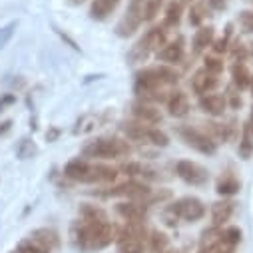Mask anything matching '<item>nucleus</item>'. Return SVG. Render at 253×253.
<instances>
[{
  "label": "nucleus",
  "mask_w": 253,
  "mask_h": 253,
  "mask_svg": "<svg viewBox=\"0 0 253 253\" xmlns=\"http://www.w3.org/2000/svg\"><path fill=\"white\" fill-rule=\"evenodd\" d=\"M72 237L82 251H98L108 247L114 241L116 233H114V225L108 219H102V221L82 219L72 227Z\"/></svg>",
  "instance_id": "1"
},
{
  "label": "nucleus",
  "mask_w": 253,
  "mask_h": 253,
  "mask_svg": "<svg viewBox=\"0 0 253 253\" xmlns=\"http://www.w3.org/2000/svg\"><path fill=\"white\" fill-rule=\"evenodd\" d=\"M179 82V74L169 68V66H154V68H144L136 74L134 82V92L138 96L162 90L164 86H175Z\"/></svg>",
  "instance_id": "2"
},
{
  "label": "nucleus",
  "mask_w": 253,
  "mask_h": 253,
  "mask_svg": "<svg viewBox=\"0 0 253 253\" xmlns=\"http://www.w3.org/2000/svg\"><path fill=\"white\" fill-rule=\"evenodd\" d=\"M130 154H132L130 144L118 138H98L82 148V156L88 160H118V158H128Z\"/></svg>",
  "instance_id": "3"
},
{
  "label": "nucleus",
  "mask_w": 253,
  "mask_h": 253,
  "mask_svg": "<svg viewBox=\"0 0 253 253\" xmlns=\"http://www.w3.org/2000/svg\"><path fill=\"white\" fill-rule=\"evenodd\" d=\"M206 215V206L202 200L198 198H181L177 202H173L168 210H166V219L169 225H173V221L183 219V221H198Z\"/></svg>",
  "instance_id": "4"
},
{
  "label": "nucleus",
  "mask_w": 253,
  "mask_h": 253,
  "mask_svg": "<svg viewBox=\"0 0 253 253\" xmlns=\"http://www.w3.org/2000/svg\"><path fill=\"white\" fill-rule=\"evenodd\" d=\"M166 42H168V36H166V28H164V26L150 28V30L136 42V46L130 50L128 58L134 62V64H136V62H146L148 56H150L152 52H158Z\"/></svg>",
  "instance_id": "5"
},
{
  "label": "nucleus",
  "mask_w": 253,
  "mask_h": 253,
  "mask_svg": "<svg viewBox=\"0 0 253 253\" xmlns=\"http://www.w3.org/2000/svg\"><path fill=\"white\" fill-rule=\"evenodd\" d=\"M175 134L179 136V140L187 146L192 148L204 156H213L217 152V144L200 128H196V126H179V128L175 130Z\"/></svg>",
  "instance_id": "6"
},
{
  "label": "nucleus",
  "mask_w": 253,
  "mask_h": 253,
  "mask_svg": "<svg viewBox=\"0 0 253 253\" xmlns=\"http://www.w3.org/2000/svg\"><path fill=\"white\" fill-rule=\"evenodd\" d=\"M142 22H144V0H128L126 12L116 26V34L120 38H130L140 30Z\"/></svg>",
  "instance_id": "7"
},
{
  "label": "nucleus",
  "mask_w": 253,
  "mask_h": 253,
  "mask_svg": "<svg viewBox=\"0 0 253 253\" xmlns=\"http://www.w3.org/2000/svg\"><path fill=\"white\" fill-rule=\"evenodd\" d=\"M175 173L179 179H183L189 185H204L210 179V173L204 166H200L198 162L192 160H179L175 164Z\"/></svg>",
  "instance_id": "8"
},
{
  "label": "nucleus",
  "mask_w": 253,
  "mask_h": 253,
  "mask_svg": "<svg viewBox=\"0 0 253 253\" xmlns=\"http://www.w3.org/2000/svg\"><path fill=\"white\" fill-rule=\"evenodd\" d=\"M116 213L126 219V223H144L148 215V206L144 202H120L116 204Z\"/></svg>",
  "instance_id": "9"
},
{
  "label": "nucleus",
  "mask_w": 253,
  "mask_h": 253,
  "mask_svg": "<svg viewBox=\"0 0 253 253\" xmlns=\"http://www.w3.org/2000/svg\"><path fill=\"white\" fill-rule=\"evenodd\" d=\"M118 171L120 169L106 164H90L82 183H112L118 177Z\"/></svg>",
  "instance_id": "10"
},
{
  "label": "nucleus",
  "mask_w": 253,
  "mask_h": 253,
  "mask_svg": "<svg viewBox=\"0 0 253 253\" xmlns=\"http://www.w3.org/2000/svg\"><path fill=\"white\" fill-rule=\"evenodd\" d=\"M118 237V245H126V243H144L148 239V231L144 223H126Z\"/></svg>",
  "instance_id": "11"
},
{
  "label": "nucleus",
  "mask_w": 253,
  "mask_h": 253,
  "mask_svg": "<svg viewBox=\"0 0 253 253\" xmlns=\"http://www.w3.org/2000/svg\"><path fill=\"white\" fill-rule=\"evenodd\" d=\"M132 116L136 122L140 124H146V126H156L162 122V114L160 110H156L154 104H148V102H138L132 106Z\"/></svg>",
  "instance_id": "12"
},
{
  "label": "nucleus",
  "mask_w": 253,
  "mask_h": 253,
  "mask_svg": "<svg viewBox=\"0 0 253 253\" xmlns=\"http://www.w3.org/2000/svg\"><path fill=\"white\" fill-rule=\"evenodd\" d=\"M217 86H219V76L208 72L206 68L198 70V72L194 74V78H192V88H194V92L200 94V96L210 94V92L215 90Z\"/></svg>",
  "instance_id": "13"
},
{
  "label": "nucleus",
  "mask_w": 253,
  "mask_h": 253,
  "mask_svg": "<svg viewBox=\"0 0 253 253\" xmlns=\"http://www.w3.org/2000/svg\"><path fill=\"white\" fill-rule=\"evenodd\" d=\"M156 54H158V60H162V62H168V64H177V62L183 60V54H185L183 40L177 38L173 42H166Z\"/></svg>",
  "instance_id": "14"
},
{
  "label": "nucleus",
  "mask_w": 253,
  "mask_h": 253,
  "mask_svg": "<svg viewBox=\"0 0 253 253\" xmlns=\"http://www.w3.org/2000/svg\"><path fill=\"white\" fill-rule=\"evenodd\" d=\"M166 106H168L169 116H173V118H183V116H187V112H189V98H187L185 92L173 90V92H169Z\"/></svg>",
  "instance_id": "15"
},
{
  "label": "nucleus",
  "mask_w": 253,
  "mask_h": 253,
  "mask_svg": "<svg viewBox=\"0 0 253 253\" xmlns=\"http://www.w3.org/2000/svg\"><path fill=\"white\" fill-rule=\"evenodd\" d=\"M200 108L206 112V114H210V116H223V112H225V108H227V102H225V96H221V94H204V96H200Z\"/></svg>",
  "instance_id": "16"
},
{
  "label": "nucleus",
  "mask_w": 253,
  "mask_h": 253,
  "mask_svg": "<svg viewBox=\"0 0 253 253\" xmlns=\"http://www.w3.org/2000/svg\"><path fill=\"white\" fill-rule=\"evenodd\" d=\"M241 189V181L237 179V175L233 171H225L223 175H219L217 183H215V192L223 198H231L235 194H239Z\"/></svg>",
  "instance_id": "17"
},
{
  "label": "nucleus",
  "mask_w": 253,
  "mask_h": 253,
  "mask_svg": "<svg viewBox=\"0 0 253 253\" xmlns=\"http://www.w3.org/2000/svg\"><path fill=\"white\" fill-rule=\"evenodd\" d=\"M30 239H32L36 245H40L42 249H46L48 253L54 251V249L60 245V237H58V233H56L54 229H48V227H42V229L32 231Z\"/></svg>",
  "instance_id": "18"
},
{
  "label": "nucleus",
  "mask_w": 253,
  "mask_h": 253,
  "mask_svg": "<svg viewBox=\"0 0 253 253\" xmlns=\"http://www.w3.org/2000/svg\"><path fill=\"white\" fill-rule=\"evenodd\" d=\"M213 40H215V28L213 26H200L196 36H194V42H192L194 54H198V56L204 54L213 44Z\"/></svg>",
  "instance_id": "19"
},
{
  "label": "nucleus",
  "mask_w": 253,
  "mask_h": 253,
  "mask_svg": "<svg viewBox=\"0 0 253 253\" xmlns=\"http://www.w3.org/2000/svg\"><path fill=\"white\" fill-rule=\"evenodd\" d=\"M233 210H235V204L229 202V200H223V202H215L211 206V223L215 227H221L223 223H227L233 215Z\"/></svg>",
  "instance_id": "20"
},
{
  "label": "nucleus",
  "mask_w": 253,
  "mask_h": 253,
  "mask_svg": "<svg viewBox=\"0 0 253 253\" xmlns=\"http://www.w3.org/2000/svg\"><path fill=\"white\" fill-rule=\"evenodd\" d=\"M120 4V0H92L90 6V16L94 20H106Z\"/></svg>",
  "instance_id": "21"
},
{
  "label": "nucleus",
  "mask_w": 253,
  "mask_h": 253,
  "mask_svg": "<svg viewBox=\"0 0 253 253\" xmlns=\"http://www.w3.org/2000/svg\"><path fill=\"white\" fill-rule=\"evenodd\" d=\"M231 80H233V86L239 92L249 88V84H251V72L247 70L245 62H235V64L231 66Z\"/></svg>",
  "instance_id": "22"
},
{
  "label": "nucleus",
  "mask_w": 253,
  "mask_h": 253,
  "mask_svg": "<svg viewBox=\"0 0 253 253\" xmlns=\"http://www.w3.org/2000/svg\"><path fill=\"white\" fill-rule=\"evenodd\" d=\"M88 166H90L88 160H80V158L70 160V162L66 164V168H64V175H66L68 179H74V181H80V183H82V179H84V175H86V171H88Z\"/></svg>",
  "instance_id": "23"
},
{
  "label": "nucleus",
  "mask_w": 253,
  "mask_h": 253,
  "mask_svg": "<svg viewBox=\"0 0 253 253\" xmlns=\"http://www.w3.org/2000/svg\"><path fill=\"white\" fill-rule=\"evenodd\" d=\"M181 14H183V6L179 0H171L166 8V16H164V28H175L181 20Z\"/></svg>",
  "instance_id": "24"
},
{
  "label": "nucleus",
  "mask_w": 253,
  "mask_h": 253,
  "mask_svg": "<svg viewBox=\"0 0 253 253\" xmlns=\"http://www.w3.org/2000/svg\"><path fill=\"white\" fill-rule=\"evenodd\" d=\"M146 241H148V247H150L152 253H164L168 249V245H169V237L164 231H158V229L148 233Z\"/></svg>",
  "instance_id": "25"
},
{
  "label": "nucleus",
  "mask_w": 253,
  "mask_h": 253,
  "mask_svg": "<svg viewBox=\"0 0 253 253\" xmlns=\"http://www.w3.org/2000/svg\"><path fill=\"white\" fill-rule=\"evenodd\" d=\"M241 160H249L253 156V136L247 128V124L241 128V140H239V148H237Z\"/></svg>",
  "instance_id": "26"
},
{
  "label": "nucleus",
  "mask_w": 253,
  "mask_h": 253,
  "mask_svg": "<svg viewBox=\"0 0 253 253\" xmlns=\"http://www.w3.org/2000/svg\"><path fill=\"white\" fill-rule=\"evenodd\" d=\"M208 10H210V6H208L206 0H200V2L192 4V8H189V24L192 26H202V22L208 16Z\"/></svg>",
  "instance_id": "27"
},
{
  "label": "nucleus",
  "mask_w": 253,
  "mask_h": 253,
  "mask_svg": "<svg viewBox=\"0 0 253 253\" xmlns=\"http://www.w3.org/2000/svg\"><path fill=\"white\" fill-rule=\"evenodd\" d=\"M231 34H233V26H231V24H227V26H225V34H223L221 38L213 40V44L210 46V48L213 50V56H221V54H225V52L229 50V44H231Z\"/></svg>",
  "instance_id": "28"
},
{
  "label": "nucleus",
  "mask_w": 253,
  "mask_h": 253,
  "mask_svg": "<svg viewBox=\"0 0 253 253\" xmlns=\"http://www.w3.org/2000/svg\"><path fill=\"white\" fill-rule=\"evenodd\" d=\"M36 154H38V146L34 144V140L22 138V140L18 142V146H16V156H18L20 160H30V158H34Z\"/></svg>",
  "instance_id": "29"
},
{
  "label": "nucleus",
  "mask_w": 253,
  "mask_h": 253,
  "mask_svg": "<svg viewBox=\"0 0 253 253\" xmlns=\"http://www.w3.org/2000/svg\"><path fill=\"white\" fill-rule=\"evenodd\" d=\"M227 52H229V56H231L233 62H245L247 56H249V48L243 42H239V40H233L229 44V50Z\"/></svg>",
  "instance_id": "30"
},
{
  "label": "nucleus",
  "mask_w": 253,
  "mask_h": 253,
  "mask_svg": "<svg viewBox=\"0 0 253 253\" xmlns=\"http://www.w3.org/2000/svg\"><path fill=\"white\" fill-rule=\"evenodd\" d=\"M162 4H164V0H144V20L152 22L160 14Z\"/></svg>",
  "instance_id": "31"
},
{
  "label": "nucleus",
  "mask_w": 253,
  "mask_h": 253,
  "mask_svg": "<svg viewBox=\"0 0 253 253\" xmlns=\"http://www.w3.org/2000/svg\"><path fill=\"white\" fill-rule=\"evenodd\" d=\"M221 241L227 245V247H235L239 241H241V229L239 227H225L221 231Z\"/></svg>",
  "instance_id": "32"
},
{
  "label": "nucleus",
  "mask_w": 253,
  "mask_h": 253,
  "mask_svg": "<svg viewBox=\"0 0 253 253\" xmlns=\"http://www.w3.org/2000/svg\"><path fill=\"white\" fill-rule=\"evenodd\" d=\"M204 68L215 76H219L223 72V60L219 56H206L204 58Z\"/></svg>",
  "instance_id": "33"
},
{
  "label": "nucleus",
  "mask_w": 253,
  "mask_h": 253,
  "mask_svg": "<svg viewBox=\"0 0 253 253\" xmlns=\"http://www.w3.org/2000/svg\"><path fill=\"white\" fill-rule=\"evenodd\" d=\"M16 26H18V22H8L6 26L0 28V50H2V48L12 40L14 32H16Z\"/></svg>",
  "instance_id": "34"
},
{
  "label": "nucleus",
  "mask_w": 253,
  "mask_h": 253,
  "mask_svg": "<svg viewBox=\"0 0 253 253\" xmlns=\"http://www.w3.org/2000/svg\"><path fill=\"white\" fill-rule=\"evenodd\" d=\"M12 253H48L46 249H42L40 245H36L32 239H28V241H22Z\"/></svg>",
  "instance_id": "35"
},
{
  "label": "nucleus",
  "mask_w": 253,
  "mask_h": 253,
  "mask_svg": "<svg viewBox=\"0 0 253 253\" xmlns=\"http://www.w3.org/2000/svg\"><path fill=\"white\" fill-rule=\"evenodd\" d=\"M225 102L227 106H231L233 110H239L241 108V96H239V90L235 86L227 88V94H225Z\"/></svg>",
  "instance_id": "36"
},
{
  "label": "nucleus",
  "mask_w": 253,
  "mask_h": 253,
  "mask_svg": "<svg viewBox=\"0 0 253 253\" xmlns=\"http://www.w3.org/2000/svg\"><path fill=\"white\" fill-rule=\"evenodd\" d=\"M239 26L243 32H253V12L245 10L239 14Z\"/></svg>",
  "instance_id": "37"
},
{
  "label": "nucleus",
  "mask_w": 253,
  "mask_h": 253,
  "mask_svg": "<svg viewBox=\"0 0 253 253\" xmlns=\"http://www.w3.org/2000/svg\"><path fill=\"white\" fill-rule=\"evenodd\" d=\"M118 253H144V243H126V245H120Z\"/></svg>",
  "instance_id": "38"
},
{
  "label": "nucleus",
  "mask_w": 253,
  "mask_h": 253,
  "mask_svg": "<svg viewBox=\"0 0 253 253\" xmlns=\"http://www.w3.org/2000/svg\"><path fill=\"white\" fill-rule=\"evenodd\" d=\"M206 2H208V6H210L211 10H217V12L227 6V0H206Z\"/></svg>",
  "instance_id": "39"
},
{
  "label": "nucleus",
  "mask_w": 253,
  "mask_h": 253,
  "mask_svg": "<svg viewBox=\"0 0 253 253\" xmlns=\"http://www.w3.org/2000/svg\"><path fill=\"white\" fill-rule=\"evenodd\" d=\"M14 102H16V96H14V94L2 96V98H0V112H4V108L10 106V104H14Z\"/></svg>",
  "instance_id": "40"
},
{
  "label": "nucleus",
  "mask_w": 253,
  "mask_h": 253,
  "mask_svg": "<svg viewBox=\"0 0 253 253\" xmlns=\"http://www.w3.org/2000/svg\"><path fill=\"white\" fill-rule=\"evenodd\" d=\"M10 128H12V122H10V120L2 122V124H0V136H4V134H8V132H10Z\"/></svg>",
  "instance_id": "41"
},
{
  "label": "nucleus",
  "mask_w": 253,
  "mask_h": 253,
  "mask_svg": "<svg viewBox=\"0 0 253 253\" xmlns=\"http://www.w3.org/2000/svg\"><path fill=\"white\" fill-rule=\"evenodd\" d=\"M58 134H60L58 128H50V132H46V140H48V142H54V140L58 138Z\"/></svg>",
  "instance_id": "42"
},
{
  "label": "nucleus",
  "mask_w": 253,
  "mask_h": 253,
  "mask_svg": "<svg viewBox=\"0 0 253 253\" xmlns=\"http://www.w3.org/2000/svg\"><path fill=\"white\" fill-rule=\"evenodd\" d=\"M247 128H249V132H251V136H253V110H251V116H249V124H247Z\"/></svg>",
  "instance_id": "43"
},
{
  "label": "nucleus",
  "mask_w": 253,
  "mask_h": 253,
  "mask_svg": "<svg viewBox=\"0 0 253 253\" xmlns=\"http://www.w3.org/2000/svg\"><path fill=\"white\" fill-rule=\"evenodd\" d=\"M84 2H86V0H70V4H74V6L76 4H84Z\"/></svg>",
  "instance_id": "44"
},
{
  "label": "nucleus",
  "mask_w": 253,
  "mask_h": 253,
  "mask_svg": "<svg viewBox=\"0 0 253 253\" xmlns=\"http://www.w3.org/2000/svg\"><path fill=\"white\" fill-rule=\"evenodd\" d=\"M249 88H251V94H253V74H251V84H249Z\"/></svg>",
  "instance_id": "45"
},
{
  "label": "nucleus",
  "mask_w": 253,
  "mask_h": 253,
  "mask_svg": "<svg viewBox=\"0 0 253 253\" xmlns=\"http://www.w3.org/2000/svg\"><path fill=\"white\" fill-rule=\"evenodd\" d=\"M164 253H179V251H164Z\"/></svg>",
  "instance_id": "46"
}]
</instances>
